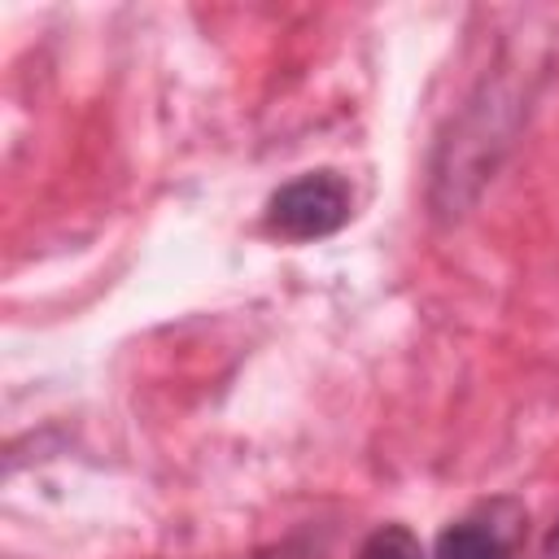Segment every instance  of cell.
I'll list each match as a JSON object with an SVG mask.
<instances>
[{
	"mask_svg": "<svg viewBox=\"0 0 559 559\" xmlns=\"http://www.w3.org/2000/svg\"><path fill=\"white\" fill-rule=\"evenodd\" d=\"M349 183L336 170H310L271 192L266 227L284 240H319L349 223Z\"/></svg>",
	"mask_w": 559,
	"mask_h": 559,
	"instance_id": "1",
	"label": "cell"
},
{
	"mask_svg": "<svg viewBox=\"0 0 559 559\" xmlns=\"http://www.w3.org/2000/svg\"><path fill=\"white\" fill-rule=\"evenodd\" d=\"M432 559H511V542L502 537L498 524L485 520H459L450 528H441Z\"/></svg>",
	"mask_w": 559,
	"mask_h": 559,
	"instance_id": "2",
	"label": "cell"
},
{
	"mask_svg": "<svg viewBox=\"0 0 559 559\" xmlns=\"http://www.w3.org/2000/svg\"><path fill=\"white\" fill-rule=\"evenodd\" d=\"M358 559H424V546L406 524H384L362 542Z\"/></svg>",
	"mask_w": 559,
	"mask_h": 559,
	"instance_id": "3",
	"label": "cell"
},
{
	"mask_svg": "<svg viewBox=\"0 0 559 559\" xmlns=\"http://www.w3.org/2000/svg\"><path fill=\"white\" fill-rule=\"evenodd\" d=\"M546 559H559V524H555V533H550V542H546Z\"/></svg>",
	"mask_w": 559,
	"mask_h": 559,
	"instance_id": "4",
	"label": "cell"
}]
</instances>
